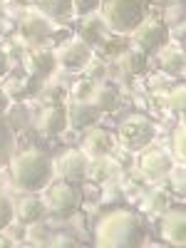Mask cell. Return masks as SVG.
I'll list each match as a JSON object with an SVG mask.
<instances>
[{
  "label": "cell",
  "instance_id": "5bb4252c",
  "mask_svg": "<svg viewBox=\"0 0 186 248\" xmlns=\"http://www.w3.org/2000/svg\"><path fill=\"white\" fill-rule=\"evenodd\" d=\"M50 20L40 13V10H28L25 13V20H23V32L28 35V37H32V40H37V37H45V35H50Z\"/></svg>",
  "mask_w": 186,
  "mask_h": 248
},
{
  "label": "cell",
  "instance_id": "5b68a950",
  "mask_svg": "<svg viewBox=\"0 0 186 248\" xmlns=\"http://www.w3.org/2000/svg\"><path fill=\"white\" fill-rule=\"evenodd\" d=\"M132 40L141 52H152L167 43V25L159 20H141L132 30Z\"/></svg>",
  "mask_w": 186,
  "mask_h": 248
},
{
  "label": "cell",
  "instance_id": "d590c367",
  "mask_svg": "<svg viewBox=\"0 0 186 248\" xmlns=\"http://www.w3.org/2000/svg\"><path fill=\"white\" fill-rule=\"evenodd\" d=\"M5 70H8V55L0 50V75H5Z\"/></svg>",
  "mask_w": 186,
  "mask_h": 248
},
{
  "label": "cell",
  "instance_id": "4fadbf2b",
  "mask_svg": "<svg viewBox=\"0 0 186 248\" xmlns=\"http://www.w3.org/2000/svg\"><path fill=\"white\" fill-rule=\"evenodd\" d=\"M112 147H114V137L105 129H92L85 139V152L90 156H105V154H109Z\"/></svg>",
  "mask_w": 186,
  "mask_h": 248
},
{
  "label": "cell",
  "instance_id": "4316f807",
  "mask_svg": "<svg viewBox=\"0 0 186 248\" xmlns=\"http://www.w3.org/2000/svg\"><path fill=\"white\" fill-rule=\"evenodd\" d=\"M147 209L152 214H159V211H167V196H164L161 191H154L149 194V201H147Z\"/></svg>",
  "mask_w": 186,
  "mask_h": 248
},
{
  "label": "cell",
  "instance_id": "44dd1931",
  "mask_svg": "<svg viewBox=\"0 0 186 248\" xmlns=\"http://www.w3.org/2000/svg\"><path fill=\"white\" fill-rule=\"evenodd\" d=\"M37 10H43L47 17H65L72 10V0H40Z\"/></svg>",
  "mask_w": 186,
  "mask_h": 248
},
{
  "label": "cell",
  "instance_id": "484cf974",
  "mask_svg": "<svg viewBox=\"0 0 186 248\" xmlns=\"http://www.w3.org/2000/svg\"><path fill=\"white\" fill-rule=\"evenodd\" d=\"M28 124V109L25 107H13L8 112V127H25Z\"/></svg>",
  "mask_w": 186,
  "mask_h": 248
},
{
  "label": "cell",
  "instance_id": "7c38bea8",
  "mask_svg": "<svg viewBox=\"0 0 186 248\" xmlns=\"http://www.w3.org/2000/svg\"><path fill=\"white\" fill-rule=\"evenodd\" d=\"M87 102L97 112H112L117 107V92L109 85H105V82H99V85H92Z\"/></svg>",
  "mask_w": 186,
  "mask_h": 248
},
{
  "label": "cell",
  "instance_id": "8d00e7d4",
  "mask_svg": "<svg viewBox=\"0 0 186 248\" xmlns=\"http://www.w3.org/2000/svg\"><path fill=\"white\" fill-rule=\"evenodd\" d=\"M5 109H8V94L0 90V112H5Z\"/></svg>",
  "mask_w": 186,
  "mask_h": 248
},
{
  "label": "cell",
  "instance_id": "e575fe53",
  "mask_svg": "<svg viewBox=\"0 0 186 248\" xmlns=\"http://www.w3.org/2000/svg\"><path fill=\"white\" fill-rule=\"evenodd\" d=\"M57 241H52V246H75V241L70 236H55Z\"/></svg>",
  "mask_w": 186,
  "mask_h": 248
},
{
  "label": "cell",
  "instance_id": "7402d4cb",
  "mask_svg": "<svg viewBox=\"0 0 186 248\" xmlns=\"http://www.w3.org/2000/svg\"><path fill=\"white\" fill-rule=\"evenodd\" d=\"M55 65H57V62H55V55H47V52H35V55H32V60H30L32 72H35V75H40V77L50 75Z\"/></svg>",
  "mask_w": 186,
  "mask_h": 248
},
{
  "label": "cell",
  "instance_id": "74e56055",
  "mask_svg": "<svg viewBox=\"0 0 186 248\" xmlns=\"http://www.w3.org/2000/svg\"><path fill=\"white\" fill-rule=\"evenodd\" d=\"M0 15H3V13H0Z\"/></svg>",
  "mask_w": 186,
  "mask_h": 248
},
{
  "label": "cell",
  "instance_id": "1f68e13d",
  "mask_svg": "<svg viewBox=\"0 0 186 248\" xmlns=\"http://www.w3.org/2000/svg\"><path fill=\"white\" fill-rule=\"evenodd\" d=\"M97 3H99V0H72V10L82 15V13H90Z\"/></svg>",
  "mask_w": 186,
  "mask_h": 248
},
{
  "label": "cell",
  "instance_id": "603a6c76",
  "mask_svg": "<svg viewBox=\"0 0 186 248\" xmlns=\"http://www.w3.org/2000/svg\"><path fill=\"white\" fill-rule=\"evenodd\" d=\"M167 107L171 112H176V114L184 112V107H186V90H184V85H179L176 90H171V94L167 97Z\"/></svg>",
  "mask_w": 186,
  "mask_h": 248
},
{
  "label": "cell",
  "instance_id": "836d02e7",
  "mask_svg": "<svg viewBox=\"0 0 186 248\" xmlns=\"http://www.w3.org/2000/svg\"><path fill=\"white\" fill-rule=\"evenodd\" d=\"M30 236H32V241H35V243H45L47 229H45V226H40V229L35 226V229H30Z\"/></svg>",
  "mask_w": 186,
  "mask_h": 248
},
{
  "label": "cell",
  "instance_id": "52a82bcc",
  "mask_svg": "<svg viewBox=\"0 0 186 248\" xmlns=\"http://www.w3.org/2000/svg\"><path fill=\"white\" fill-rule=\"evenodd\" d=\"M87 164H90V161H87L85 154L70 149V152H65V154L57 159L55 169H57V174L65 179V181H79L82 176L87 174Z\"/></svg>",
  "mask_w": 186,
  "mask_h": 248
},
{
  "label": "cell",
  "instance_id": "83f0119b",
  "mask_svg": "<svg viewBox=\"0 0 186 248\" xmlns=\"http://www.w3.org/2000/svg\"><path fill=\"white\" fill-rule=\"evenodd\" d=\"M164 20H167V23H171V25L184 23V5H181V3H174L167 13H164Z\"/></svg>",
  "mask_w": 186,
  "mask_h": 248
},
{
  "label": "cell",
  "instance_id": "e0dca14e",
  "mask_svg": "<svg viewBox=\"0 0 186 248\" xmlns=\"http://www.w3.org/2000/svg\"><path fill=\"white\" fill-rule=\"evenodd\" d=\"M35 82H37V75L35 77H28V79H20V77H13L5 82L3 92L8 94V99H25L28 94L35 92Z\"/></svg>",
  "mask_w": 186,
  "mask_h": 248
},
{
  "label": "cell",
  "instance_id": "8fae6325",
  "mask_svg": "<svg viewBox=\"0 0 186 248\" xmlns=\"http://www.w3.org/2000/svg\"><path fill=\"white\" fill-rule=\"evenodd\" d=\"M97 114L99 112L90 105V102H72L70 109H67V124L72 129H85L90 124H94Z\"/></svg>",
  "mask_w": 186,
  "mask_h": 248
},
{
  "label": "cell",
  "instance_id": "8992f818",
  "mask_svg": "<svg viewBox=\"0 0 186 248\" xmlns=\"http://www.w3.org/2000/svg\"><path fill=\"white\" fill-rule=\"evenodd\" d=\"M55 62H60V65L67 67V70H82V67H87V62H90V45L82 37L67 40L65 45H60L55 50Z\"/></svg>",
  "mask_w": 186,
  "mask_h": 248
},
{
  "label": "cell",
  "instance_id": "f1b7e54d",
  "mask_svg": "<svg viewBox=\"0 0 186 248\" xmlns=\"http://www.w3.org/2000/svg\"><path fill=\"white\" fill-rule=\"evenodd\" d=\"M13 218V206L5 196H0V229H5Z\"/></svg>",
  "mask_w": 186,
  "mask_h": 248
},
{
  "label": "cell",
  "instance_id": "30bf717a",
  "mask_svg": "<svg viewBox=\"0 0 186 248\" xmlns=\"http://www.w3.org/2000/svg\"><path fill=\"white\" fill-rule=\"evenodd\" d=\"M35 124H37V132H43L47 137H55L67 127V109L62 105H47L43 112H40Z\"/></svg>",
  "mask_w": 186,
  "mask_h": 248
},
{
  "label": "cell",
  "instance_id": "ba28073f",
  "mask_svg": "<svg viewBox=\"0 0 186 248\" xmlns=\"http://www.w3.org/2000/svg\"><path fill=\"white\" fill-rule=\"evenodd\" d=\"M47 206L55 214H70L77 206V191L70 186V181H57L47 191Z\"/></svg>",
  "mask_w": 186,
  "mask_h": 248
},
{
  "label": "cell",
  "instance_id": "277c9868",
  "mask_svg": "<svg viewBox=\"0 0 186 248\" xmlns=\"http://www.w3.org/2000/svg\"><path fill=\"white\" fill-rule=\"evenodd\" d=\"M154 137V127H152V122L147 117H141V114H132L122 122V127H119V141L124 144L127 149L137 152L141 147H147V144L152 141Z\"/></svg>",
  "mask_w": 186,
  "mask_h": 248
},
{
  "label": "cell",
  "instance_id": "2e32d148",
  "mask_svg": "<svg viewBox=\"0 0 186 248\" xmlns=\"http://www.w3.org/2000/svg\"><path fill=\"white\" fill-rule=\"evenodd\" d=\"M141 171L147 176H161L169 171V159L164 152L154 149V152H147L141 156Z\"/></svg>",
  "mask_w": 186,
  "mask_h": 248
},
{
  "label": "cell",
  "instance_id": "9a60e30c",
  "mask_svg": "<svg viewBox=\"0 0 186 248\" xmlns=\"http://www.w3.org/2000/svg\"><path fill=\"white\" fill-rule=\"evenodd\" d=\"M15 214H17V218L23 223H37L40 218H43V214H45V203L40 201L37 196H25V199H20Z\"/></svg>",
  "mask_w": 186,
  "mask_h": 248
},
{
  "label": "cell",
  "instance_id": "7a4b0ae2",
  "mask_svg": "<svg viewBox=\"0 0 186 248\" xmlns=\"http://www.w3.org/2000/svg\"><path fill=\"white\" fill-rule=\"evenodd\" d=\"M10 176L13 184L23 191H35L40 186H45L50 179V161L45 154H40L37 149H28L23 154H17L10 161Z\"/></svg>",
  "mask_w": 186,
  "mask_h": 248
},
{
  "label": "cell",
  "instance_id": "3957f363",
  "mask_svg": "<svg viewBox=\"0 0 186 248\" xmlns=\"http://www.w3.org/2000/svg\"><path fill=\"white\" fill-rule=\"evenodd\" d=\"M147 13V0H107L102 8V20L114 32H132Z\"/></svg>",
  "mask_w": 186,
  "mask_h": 248
},
{
  "label": "cell",
  "instance_id": "d6a6232c",
  "mask_svg": "<svg viewBox=\"0 0 186 248\" xmlns=\"http://www.w3.org/2000/svg\"><path fill=\"white\" fill-rule=\"evenodd\" d=\"M62 94H65V92H62L60 87H50V90L43 94V99H45V102H50V105H57V102L62 99Z\"/></svg>",
  "mask_w": 186,
  "mask_h": 248
},
{
  "label": "cell",
  "instance_id": "ffe728a7",
  "mask_svg": "<svg viewBox=\"0 0 186 248\" xmlns=\"http://www.w3.org/2000/svg\"><path fill=\"white\" fill-rule=\"evenodd\" d=\"M97 161L94 164H87V174H90V179L92 181H107V179H112V174H114V164L107 159V154L105 156H94Z\"/></svg>",
  "mask_w": 186,
  "mask_h": 248
},
{
  "label": "cell",
  "instance_id": "cb8c5ba5",
  "mask_svg": "<svg viewBox=\"0 0 186 248\" xmlns=\"http://www.w3.org/2000/svg\"><path fill=\"white\" fill-rule=\"evenodd\" d=\"M186 129H184V122H179V127L174 129V137H171V147H174V154L179 156V161L184 159V154H186Z\"/></svg>",
  "mask_w": 186,
  "mask_h": 248
},
{
  "label": "cell",
  "instance_id": "f546056e",
  "mask_svg": "<svg viewBox=\"0 0 186 248\" xmlns=\"http://www.w3.org/2000/svg\"><path fill=\"white\" fill-rule=\"evenodd\" d=\"M184 167H176V169H171V186H174V191H179V194H184L186 191V181H184Z\"/></svg>",
  "mask_w": 186,
  "mask_h": 248
},
{
  "label": "cell",
  "instance_id": "d4e9b609",
  "mask_svg": "<svg viewBox=\"0 0 186 248\" xmlns=\"http://www.w3.org/2000/svg\"><path fill=\"white\" fill-rule=\"evenodd\" d=\"M92 85H94L92 79H79V82H75V87H72V99H75V102H87Z\"/></svg>",
  "mask_w": 186,
  "mask_h": 248
},
{
  "label": "cell",
  "instance_id": "d6986e66",
  "mask_svg": "<svg viewBox=\"0 0 186 248\" xmlns=\"http://www.w3.org/2000/svg\"><path fill=\"white\" fill-rule=\"evenodd\" d=\"M117 67L124 72V75H139L144 70V57L137 52V50H127L117 57Z\"/></svg>",
  "mask_w": 186,
  "mask_h": 248
},
{
  "label": "cell",
  "instance_id": "4dcf8cb0",
  "mask_svg": "<svg viewBox=\"0 0 186 248\" xmlns=\"http://www.w3.org/2000/svg\"><path fill=\"white\" fill-rule=\"evenodd\" d=\"M8 144H10V127L5 119H0V154L8 149Z\"/></svg>",
  "mask_w": 186,
  "mask_h": 248
},
{
  "label": "cell",
  "instance_id": "ac0fdd59",
  "mask_svg": "<svg viewBox=\"0 0 186 248\" xmlns=\"http://www.w3.org/2000/svg\"><path fill=\"white\" fill-rule=\"evenodd\" d=\"M159 67L169 75H179L184 70V52L179 47H164L159 52Z\"/></svg>",
  "mask_w": 186,
  "mask_h": 248
},
{
  "label": "cell",
  "instance_id": "6da1fadb",
  "mask_svg": "<svg viewBox=\"0 0 186 248\" xmlns=\"http://www.w3.org/2000/svg\"><path fill=\"white\" fill-rule=\"evenodd\" d=\"M144 238L141 221L134 211H112L97 226V246L102 248H132Z\"/></svg>",
  "mask_w": 186,
  "mask_h": 248
},
{
  "label": "cell",
  "instance_id": "9c48e42d",
  "mask_svg": "<svg viewBox=\"0 0 186 248\" xmlns=\"http://www.w3.org/2000/svg\"><path fill=\"white\" fill-rule=\"evenodd\" d=\"M161 236L171 246H184L186 243V214H184V209H171V211L164 214Z\"/></svg>",
  "mask_w": 186,
  "mask_h": 248
}]
</instances>
